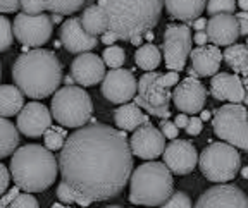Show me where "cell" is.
Listing matches in <instances>:
<instances>
[{"mask_svg":"<svg viewBox=\"0 0 248 208\" xmlns=\"http://www.w3.org/2000/svg\"><path fill=\"white\" fill-rule=\"evenodd\" d=\"M52 117L64 127L86 126L93 114V104L90 95L79 86H64L57 89L52 98Z\"/></svg>","mask_w":248,"mask_h":208,"instance_id":"8992f818","label":"cell"},{"mask_svg":"<svg viewBox=\"0 0 248 208\" xmlns=\"http://www.w3.org/2000/svg\"><path fill=\"white\" fill-rule=\"evenodd\" d=\"M0 79H2V67H0Z\"/></svg>","mask_w":248,"mask_h":208,"instance_id":"94428289","label":"cell"},{"mask_svg":"<svg viewBox=\"0 0 248 208\" xmlns=\"http://www.w3.org/2000/svg\"><path fill=\"white\" fill-rule=\"evenodd\" d=\"M160 60H162V54L154 43H145V45L138 46V50L135 54V62L140 69L152 73L159 67Z\"/></svg>","mask_w":248,"mask_h":208,"instance_id":"f1b7e54d","label":"cell"},{"mask_svg":"<svg viewBox=\"0 0 248 208\" xmlns=\"http://www.w3.org/2000/svg\"><path fill=\"white\" fill-rule=\"evenodd\" d=\"M116 42H117V36L114 35L112 31H108V30H107V31L104 33V35H102V43H105V45L110 46L112 43H116Z\"/></svg>","mask_w":248,"mask_h":208,"instance_id":"f6af8a7d","label":"cell"},{"mask_svg":"<svg viewBox=\"0 0 248 208\" xmlns=\"http://www.w3.org/2000/svg\"><path fill=\"white\" fill-rule=\"evenodd\" d=\"M212 126L219 139L248 151V112L241 104H228L214 110Z\"/></svg>","mask_w":248,"mask_h":208,"instance_id":"ba28073f","label":"cell"},{"mask_svg":"<svg viewBox=\"0 0 248 208\" xmlns=\"http://www.w3.org/2000/svg\"><path fill=\"white\" fill-rule=\"evenodd\" d=\"M236 0H209L207 2V12L210 15L216 14H234Z\"/></svg>","mask_w":248,"mask_h":208,"instance_id":"d6a6232c","label":"cell"},{"mask_svg":"<svg viewBox=\"0 0 248 208\" xmlns=\"http://www.w3.org/2000/svg\"><path fill=\"white\" fill-rule=\"evenodd\" d=\"M191 26H193V30L198 31H205L207 28V19H203V17H198V19H195L193 23H191Z\"/></svg>","mask_w":248,"mask_h":208,"instance_id":"c3c4849f","label":"cell"},{"mask_svg":"<svg viewBox=\"0 0 248 208\" xmlns=\"http://www.w3.org/2000/svg\"><path fill=\"white\" fill-rule=\"evenodd\" d=\"M105 208H123V207H119V205H110V207H105Z\"/></svg>","mask_w":248,"mask_h":208,"instance_id":"680465c9","label":"cell"},{"mask_svg":"<svg viewBox=\"0 0 248 208\" xmlns=\"http://www.w3.org/2000/svg\"><path fill=\"white\" fill-rule=\"evenodd\" d=\"M17 145H19L17 127L5 117H0V158L14 153L17 150Z\"/></svg>","mask_w":248,"mask_h":208,"instance_id":"83f0119b","label":"cell"},{"mask_svg":"<svg viewBox=\"0 0 248 208\" xmlns=\"http://www.w3.org/2000/svg\"><path fill=\"white\" fill-rule=\"evenodd\" d=\"M164 5L172 19L193 23L205 11L207 0H164Z\"/></svg>","mask_w":248,"mask_h":208,"instance_id":"603a6c76","label":"cell"},{"mask_svg":"<svg viewBox=\"0 0 248 208\" xmlns=\"http://www.w3.org/2000/svg\"><path fill=\"white\" fill-rule=\"evenodd\" d=\"M129 42H131V45L141 46V42H143V36H135V38H131Z\"/></svg>","mask_w":248,"mask_h":208,"instance_id":"f5cc1de1","label":"cell"},{"mask_svg":"<svg viewBox=\"0 0 248 208\" xmlns=\"http://www.w3.org/2000/svg\"><path fill=\"white\" fill-rule=\"evenodd\" d=\"M24 107V95L14 85L0 86V117L17 116Z\"/></svg>","mask_w":248,"mask_h":208,"instance_id":"d4e9b609","label":"cell"},{"mask_svg":"<svg viewBox=\"0 0 248 208\" xmlns=\"http://www.w3.org/2000/svg\"><path fill=\"white\" fill-rule=\"evenodd\" d=\"M236 21H238V28H240V35L248 36V12H238Z\"/></svg>","mask_w":248,"mask_h":208,"instance_id":"7bdbcfd3","label":"cell"},{"mask_svg":"<svg viewBox=\"0 0 248 208\" xmlns=\"http://www.w3.org/2000/svg\"><path fill=\"white\" fill-rule=\"evenodd\" d=\"M19 193H21V191H19V188H17V186H16V188L9 189V193L5 194V196H2V198H0V200L4 201V203H5V205H7V207H9V205H11V201L14 200V198L17 196V194H19Z\"/></svg>","mask_w":248,"mask_h":208,"instance_id":"ee69618b","label":"cell"},{"mask_svg":"<svg viewBox=\"0 0 248 208\" xmlns=\"http://www.w3.org/2000/svg\"><path fill=\"white\" fill-rule=\"evenodd\" d=\"M14 43L12 24L5 15H0V52H5Z\"/></svg>","mask_w":248,"mask_h":208,"instance_id":"836d02e7","label":"cell"},{"mask_svg":"<svg viewBox=\"0 0 248 208\" xmlns=\"http://www.w3.org/2000/svg\"><path fill=\"white\" fill-rule=\"evenodd\" d=\"M19 5L24 14H30V15L43 14L45 12L42 0H19Z\"/></svg>","mask_w":248,"mask_h":208,"instance_id":"8d00e7d4","label":"cell"},{"mask_svg":"<svg viewBox=\"0 0 248 208\" xmlns=\"http://www.w3.org/2000/svg\"><path fill=\"white\" fill-rule=\"evenodd\" d=\"M52 208H64V207H62V205H59V203H55V205H54V207H52Z\"/></svg>","mask_w":248,"mask_h":208,"instance_id":"91938a15","label":"cell"},{"mask_svg":"<svg viewBox=\"0 0 248 208\" xmlns=\"http://www.w3.org/2000/svg\"><path fill=\"white\" fill-rule=\"evenodd\" d=\"M245 45H247V46H248V36H247V43H245Z\"/></svg>","mask_w":248,"mask_h":208,"instance_id":"6125c7cd","label":"cell"},{"mask_svg":"<svg viewBox=\"0 0 248 208\" xmlns=\"http://www.w3.org/2000/svg\"><path fill=\"white\" fill-rule=\"evenodd\" d=\"M52 126V114L40 102H30L17 114V131L28 138H40Z\"/></svg>","mask_w":248,"mask_h":208,"instance_id":"e0dca14e","label":"cell"},{"mask_svg":"<svg viewBox=\"0 0 248 208\" xmlns=\"http://www.w3.org/2000/svg\"><path fill=\"white\" fill-rule=\"evenodd\" d=\"M210 117H212V114H210L209 110H202V114H200V120L203 122V120H209Z\"/></svg>","mask_w":248,"mask_h":208,"instance_id":"816d5d0a","label":"cell"},{"mask_svg":"<svg viewBox=\"0 0 248 208\" xmlns=\"http://www.w3.org/2000/svg\"><path fill=\"white\" fill-rule=\"evenodd\" d=\"M79 19H81L83 30L92 36L104 35L105 31L108 30L107 15H105L104 9L100 5H90V7H86Z\"/></svg>","mask_w":248,"mask_h":208,"instance_id":"484cf974","label":"cell"},{"mask_svg":"<svg viewBox=\"0 0 248 208\" xmlns=\"http://www.w3.org/2000/svg\"><path fill=\"white\" fill-rule=\"evenodd\" d=\"M241 176H243L245 179H248V167H243V170H241Z\"/></svg>","mask_w":248,"mask_h":208,"instance_id":"9f6ffc18","label":"cell"},{"mask_svg":"<svg viewBox=\"0 0 248 208\" xmlns=\"http://www.w3.org/2000/svg\"><path fill=\"white\" fill-rule=\"evenodd\" d=\"M185 129L190 136H197V134H200L202 129H203V122L200 120V117L193 116V117H190V119H188V124H186Z\"/></svg>","mask_w":248,"mask_h":208,"instance_id":"f35d334b","label":"cell"},{"mask_svg":"<svg viewBox=\"0 0 248 208\" xmlns=\"http://www.w3.org/2000/svg\"><path fill=\"white\" fill-rule=\"evenodd\" d=\"M164 165L176 176H186L193 172L198 163V151L193 143L186 139H172L164 148Z\"/></svg>","mask_w":248,"mask_h":208,"instance_id":"4fadbf2b","label":"cell"},{"mask_svg":"<svg viewBox=\"0 0 248 208\" xmlns=\"http://www.w3.org/2000/svg\"><path fill=\"white\" fill-rule=\"evenodd\" d=\"M102 60H104L105 66H108L110 69H121V66L126 60V52H124L123 46L119 45H110L104 50V55H102Z\"/></svg>","mask_w":248,"mask_h":208,"instance_id":"1f68e13d","label":"cell"},{"mask_svg":"<svg viewBox=\"0 0 248 208\" xmlns=\"http://www.w3.org/2000/svg\"><path fill=\"white\" fill-rule=\"evenodd\" d=\"M191 30L186 24H169L166 28L162 50L167 69L174 73L185 69L191 52Z\"/></svg>","mask_w":248,"mask_h":208,"instance_id":"30bf717a","label":"cell"},{"mask_svg":"<svg viewBox=\"0 0 248 208\" xmlns=\"http://www.w3.org/2000/svg\"><path fill=\"white\" fill-rule=\"evenodd\" d=\"M207 100V89L205 86L198 81L197 77H186L181 83L176 85V89L172 93V102L181 110L183 114H198L202 112Z\"/></svg>","mask_w":248,"mask_h":208,"instance_id":"2e32d148","label":"cell"},{"mask_svg":"<svg viewBox=\"0 0 248 208\" xmlns=\"http://www.w3.org/2000/svg\"><path fill=\"white\" fill-rule=\"evenodd\" d=\"M193 42L197 43L198 46H203V45H207V42H209V38H207V33H205V31H198L197 35H195Z\"/></svg>","mask_w":248,"mask_h":208,"instance_id":"bcb514c9","label":"cell"},{"mask_svg":"<svg viewBox=\"0 0 248 208\" xmlns=\"http://www.w3.org/2000/svg\"><path fill=\"white\" fill-rule=\"evenodd\" d=\"M0 208H9V207H7V205H5V203H4V201L0 200Z\"/></svg>","mask_w":248,"mask_h":208,"instance_id":"6f0895ef","label":"cell"},{"mask_svg":"<svg viewBox=\"0 0 248 208\" xmlns=\"http://www.w3.org/2000/svg\"><path fill=\"white\" fill-rule=\"evenodd\" d=\"M174 193L172 174L164 163L147 162L136 167L129 178V201L143 207H160Z\"/></svg>","mask_w":248,"mask_h":208,"instance_id":"5b68a950","label":"cell"},{"mask_svg":"<svg viewBox=\"0 0 248 208\" xmlns=\"http://www.w3.org/2000/svg\"><path fill=\"white\" fill-rule=\"evenodd\" d=\"M52 30H54V24L50 21V15L43 14H36V15H30V14H21L16 15L14 24H12V33L19 43H23L24 46H42L45 45L52 36Z\"/></svg>","mask_w":248,"mask_h":208,"instance_id":"8fae6325","label":"cell"},{"mask_svg":"<svg viewBox=\"0 0 248 208\" xmlns=\"http://www.w3.org/2000/svg\"><path fill=\"white\" fill-rule=\"evenodd\" d=\"M9 182H11V172L4 163H0V198L4 196V193L7 191Z\"/></svg>","mask_w":248,"mask_h":208,"instance_id":"ab89813d","label":"cell"},{"mask_svg":"<svg viewBox=\"0 0 248 208\" xmlns=\"http://www.w3.org/2000/svg\"><path fill=\"white\" fill-rule=\"evenodd\" d=\"M243 81V88H245V98H243V102L248 105V76L245 77V79H241Z\"/></svg>","mask_w":248,"mask_h":208,"instance_id":"681fc988","label":"cell"},{"mask_svg":"<svg viewBox=\"0 0 248 208\" xmlns=\"http://www.w3.org/2000/svg\"><path fill=\"white\" fill-rule=\"evenodd\" d=\"M202 174L209 181L226 184L228 181H232L240 172L241 157L238 150L224 141L212 143L203 148L198 158Z\"/></svg>","mask_w":248,"mask_h":208,"instance_id":"52a82bcc","label":"cell"},{"mask_svg":"<svg viewBox=\"0 0 248 208\" xmlns=\"http://www.w3.org/2000/svg\"><path fill=\"white\" fill-rule=\"evenodd\" d=\"M66 138H67L66 131L59 126H50L45 133H43V143H45V148L48 151L62 150Z\"/></svg>","mask_w":248,"mask_h":208,"instance_id":"4dcf8cb0","label":"cell"},{"mask_svg":"<svg viewBox=\"0 0 248 208\" xmlns=\"http://www.w3.org/2000/svg\"><path fill=\"white\" fill-rule=\"evenodd\" d=\"M193 208H248V196L238 186H212L197 200Z\"/></svg>","mask_w":248,"mask_h":208,"instance_id":"9a60e30c","label":"cell"},{"mask_svg":"<svg viewBox=\"0 0 248 208\" xmlns=\"http://www.w3.org/2000/svg\"><path fill=\"white\" fill-rule=\"evenodd\" d=\"M9 208H40V203L31 193H24V194L19 193L11 201Z\"/></svg>","mask_w":248,"mask_h":208,"instance_id":"d590c367","label":"cell"},{"mask_svg":"<svg viewBox=\"0 0 248 208\" xmlns=\"http://www.w3.org/2000/svg\"><path fill=\"white\" fill-rule=\"evenodd\" d=\"M12 79L23 95L45 98L57 91L62 81V64L57 55L45 48H33L19 55L12 67Z\"/></svg>","mask_w":248,"mask_h":208,"instance_id":"7a4b0ae2","label":"cell"},{"mask_svg":"<svg viewBox=\"0 0 248 208\" xmlns=\"http://www.w3.org/2000/svg\"><path fill=\"white\" fill-rule=\"evenodd\" d=\"M71 76L74 83L81 86H95L102 83L105 76V64L102 57L95 54H79L71 64Z\"/></svg>","mask_w":248,"mask_h":208,"instance_id":"ac0fdd59","label":"cell"},{"mask_svg":"<svg viewBox=\"0 0 248 208\" xmlns=\"http://www.w3.org/2000/svg\"><path fill=\"white\" fill-rule=\"evenodd\" d=\"M160 133H162L164 138L167 139H176L179 134V129L174 126V122H170V120L164 119L162 122H160Z\"/></svg>","mask_w":248,"mask_h":208,"instance_id":"74e56055","label":"cell"},{"mask_svg":"<svg viewBox=\"0 0 248 208\" xmlns=\"http://www.w3.org/2000/svg\"><path fill=\"white\" fill-rule=\"evenodd\" d=\"M19 7V0H0V12H4V14L17 12Z\"/></svg>","mask_w":248,"mask_h":208,"instance_id":"b9f144b4","label":"cell"},{"mask_svg":"<svg viewBox=\"0 0 248 208\" xmlns=\"http://www.w3.org/2000/svg\"><path fill=\"white\" fill-rule=\"evenodd\" d=\"M45 11H50L52 14L69 15L83 7L88 0H42Z\"/></svg>","mask_w":248,"mask_h":208,"instance_id":"f546056e","label":"cell"},{"mask_svg":"<svg viewBox=\"0 0 248 208\" xmlns=\"http://www.w3.org/2000/svg\"><path fill=\"white\" fill-rule=\"evenodd\" d=\"M162 208H193V203H191L190 196L183 191H176L172 193L162 205Z\"/></svg>","mask_w":248,"mask_h":208,"instance_id":"e575fe53","label":"cell"},{"mask_svg":"<svg viewBox=\"0 0 248 208\" xmlns=\"http://www.w3.org/2000/svg\"><path fill=\"white\" fill-rule=\"evenodd\" d=\"M210 95L216 100L229 102V104H241L245 98L243 81L236 74L217 73L210 81Z\"/></svg>","mask_w":248,"mask_h":208,"instance_id":"44dd1931","label":"cell"},{"mask_svg":"<svg viewBox=\"0 0 248 208\" xmlns=\"http://www.w3.org/2000/svg\"><path fill=\"white\" fill-rule=\"evenodd\" d=\"M224 62L231 67L236 74H243L245 77L248 76V46L241 43L226 46L224 54H222Z\"/></svg>","mask_w":248,"mask_h":208,"instance_id":"4316f807","label":"cell"},{"mask_svg":"<svg viewBox=\"0 0 248 208\" xmlns=\"http://www.w3.org/2000/svg\"><path fill=\"white\" fill-rule=\"evenodd\" d=\"M236 4L240 5V9L243 12H248V0H238Z\"/></svg>","mask_w":248,"mask_h":208,"instance_id":"f907efd6","label":"cell"},{"mask_svg":"<svg viewBox=\"0 0 248 208\" xmlns=\"http://www.w3.org/2000/svg\"><path fill=\"white\" fill-rule=\"evenodd\" d=\"M207 38L214 46L234 45L240 38V28L234 14H216L207 21Z\"/></svg>","mask_w":248,"mask_h":208,"instance_id":"ffe728a7","label":"cell"},{"mask_svg":"<svg viewBox=\"0 0 248 208\" xmlns=\"http://www.w3.org/2000/svg\"><path fill=\"white\" fill-rule=\"evenodd\" d=\"M143 36L148 40V42H152V40H154V31H147V33H145Z\"/></svg>","mask_w":248,"mask_h":208,"instance_id":"11a10c76","label":"cell"},{"mask_svg":"<svg viewBox=\"0 0 248 208\" xmlns=\"http://www.w3.org/2000/svg\"><path fill=\"white\" fill-rule=\"evenodd\" d=\"M59 174L57 158L40 145H24L12 153L11 178L26 193H42L55 182Z\"/></svg>","mask_w":248,"mask_h":208,"instance_id":"277c9868","label":"cell"},{"mask_svg":"<svg viewBox=\"0 0 248 208\" xmlns=\"http://www.w3.org/2000/svg\"><path fill=\"white\" fill-rule=\"evenodd\" d=\"M129 148L135 157L143 158V160H155L164 153L166 138L162 136L160 129L148 122L135 129L131 139H129Z\"/></svg>","mask_w":248,"mask_h":208,"instance_id":"5bb4252c","label":"cell"},{"mask_svg":"<svg viewBox=\"0 0 248 208\" xmlns=\"http://www.w3.org/2000/svg\"><path fill=\"white\" fill-rule=\"evenodd\" d=\"M61 42L71 54H86L98 45L97 36L88 35L81 26L79 17H69L61 26Z\"/></svg>","mask_w":248,"mask_h":208,"instance_id":"d6986e66","label":"cell"},{"mask_svg":"<svg viewBox=\"0 0 248 208\" xmlns=\"http://www.w3.org/2000/svg\"><path fill=\"white\" fill-rule=\"evenodd\" d=\"M136 91L138 95H135V105H138L141 110L160 119H167L170 116L169 105L172 100V93L169 91V88L160 85V73H145L140 77Z\"/></svg>","mask_w":248,"mask_h":208,"instance_id":"9c48e42d","label":"cell"},{"mask_svg":"<svg viewBox=\"0 0 248 208\" xmlns=\"http://www.w3.org/2000/svg\"><path fill=\"white\" fill-rule=\"evenodd\" d=\"M138 81L128 69H112L102 79V95L110 104H128L136 95Z\"/></svg>","mask_w":248,"mask_h":208,"instance_id":"7c38bea8","label":"cell"},{"mask_svg":"<svg viewBox=\"0 0 248 208\" xmlns=\"http://www.w3.org/2000/svg\"><path fill=\"white\" fill-rule=\"evenodd\" d=\"M191 59V69L197 73V76L207 77L217 74L222 62V54L219 46L214 45H203L197 46L190 52Z\"/></svg>","mask_w":248,"mask_h":208,"instance_id":"7402d4cb","label":"cell"},{"mask_svg":"<svg viewBox=\"0 0 248 208\" xmlns=\"http://www.w3.org/2000/svg\"><path fill=\"white\" fill-rule=\"evenodd\" d=\"M57 163L62 174L59 200L90 207L123 191L131 178L133 153L124 131L92 124L67 136Z\"/></svg>","mask_w":248,"mask_h":208,"instance_id":"6da1fadb","label":"cell"},{"mask_svg":"<svg viewBox=\"0 0 248 208\" xmlns=\"http://www.w3.org/2000/svg\"><path fill=\"white\" fill-rule=\"evenodd\" d=\"M188 119H190V117L186 116V114H179V116L174 119V126L178 127V129H185L186 124H188Z\"/></svg>","mask_w":248,"mask_h":208,"instance_id":"7dc6e473","label":"cell"},{"mask_svg":"<svg viewBox=\"0 0 248 208\" xmlns=\"http://www.w3.org/2000/svg\"><path fill=\"white\" fill-rule=\"evenodd\" d=\"M107 15L108 31L117 40L129 42L135 36H143L159 23L164 0H98Z\"/></svg>","mask_w":248,"mask_h":208,"instance_id":"3957f363","label":"cell"},{"mask_svg":"<svg viewBox=\"0 0 248 208\" xmlns=\"http://www.w3.org/2000/svg\"><path fill=\"white\" fill-rule=\"evenodd\" d=\"M114 122H116L119 131H135L140 126L148 124V116L138 105L123 104L114 112Z\"/></svg>","mask_w":248,"mask_h":208,"instance_id":"cb8c5ba5","label":"cell"},{"mask_svg":"<svg viewBox=\"0 0 248 208\" xmlns=\"http://www.w3.org/2000/svg\"><path fill=\"white\" fill-rule=\"evenodd\" d=\"M179 83V74L174 71H169L166 74H160V85L164 88H170V86H176Z\"/></svg>","mask_w":248,"mask_h":208,"instance_id":"60d3db41","label":"cell"},{"mask_svg":"<svg viewBox=\"0 0 248 208\" xmlns=\"http://www.w3.org/2000/svg\"><path fill=\"white\" fill-rule=\"evenodd\" d=\"M50 21H52V24L61 23V21H62V15H61V14H54V15H52V17H50Z\"/></svg>","mask_w":248,"mask_h":208,"instance_id":"db71d44e","label":"cell"}]
</instances>
